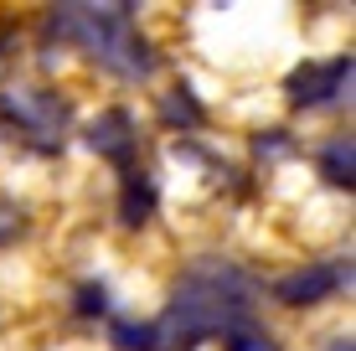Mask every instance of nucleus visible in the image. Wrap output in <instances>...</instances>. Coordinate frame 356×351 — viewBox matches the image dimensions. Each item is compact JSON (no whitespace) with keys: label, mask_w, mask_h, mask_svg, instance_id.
<instances>
[{"label":"nucleus","mask_w":356,"mask_h":351,"mask_svg":"<svg viewBox=\"0 0 356 351\" xmlns=\"http://www.w3.org/2000/svg\"><path fill=\"white\" fill-rule=\"evenodd\" d=\"M238 325H248V284L238 279L232 269H196L186 284L176 289L170 300V316L155 325V346H170V351H186L196 346L202 336L222 331L232 336Z\"/></svg>","instance_id":"1"},{"label":"nucleus","mask_w":356,"mask_h":351,"mask_svg":"<svg viewBox=\"0 0 356 351\" xmlns=\"http://www.w3.org/2000/svg\"><path fill=\"white\" fill-rule=\"evenodd\" d=\"M52 26L78 36L93 63H104L119 78H145L150 72V42L134 31L129 6H63L52 16Z\"/></svg>","instance_id":"2"},{"label":"nucleus","mask_w":356,"mask_h":351,"mask_svg":"<svg viewBox=\"0 0 356 351\" xmlns=\"http://www.w3.org/2000/svg\"><path fill=\"white\" fill-rule=\"evenodd\" d=\"M0 119H16V129L26 140H36L42 150L63 145V129H67V104L47 88H10L0 93Z\"/></svg>","instance_id":"3"},{"label":"nucleus","mask_w":356,"mask_h":351,"mask_svg":"<svg viewBox=\"0 0 356 351\" xmlns=\"http://www.w3.org/2000/svg\"><path fill=\"white\" fill-rule=\"evenodd\" d=\"M351 88V57H336V63H310L289 72V99L294 104H325L336 93Z\"/></svg>","instance_id":"4"},{"label":"nucleus","mask_w":356,"mask_h":351,"mask_svg":"<svg viewBox=\"0 0 356 351\" xmlns=\"http://www.w3.org/2000/svg\"><path fill=\"white\" fill-rule=\"evenodd\" d=\"M336 284H341V274L330 269V263H310V269L284 274V279L274 284V295L284 300V305H315V300H325Z\"/></svg>","instance_id":"5"},{"label":"nucleus","mask_w":356,"mask_h":351,"mask_svg":"<svg viewBox=\"0 0 356 351\" xmlns=\"http://www.w3.org/2000/svg\"><path fill=\"white\" fill-rule=\"evenodd\" d=\"M88 145H93L98 155H108V161H129V150H134V124H129V114H124V108L98 114L93 124H88Z\"/></svg>","instance_id":"6"},{"label":"nucleus","mask_w":356,"mask_h":351,"mask_svg":"<svg viewBox=\"0 0 356 351\" xmlns=\"http://www.w3.org/2000/svg\"><path fill=\"white\" fill-rule=\"evenodd\" d=\"M150 212H155V186H150V176H145V171H129V181H124V222H129V227H145V222H150Z\"/></svg>","instance_id":"7"},{"label":"nucleus","mask_w":356,"mask_h":351,"mask_svg":"<svg viewBox=\"0 0 356 351\" xmlns=\"http://www.w3.org/2000/svg\"><path fill=\"white\" fill-rule=\"evenodd\" d=\"M325 181H336V186H351V181H356V155H351V140H336V145H330V150H325Z\"/></svg>","instance_id":"8"},{"label":"nucleus","mask_w":356,"mask_h":351,"mask_svg":"<svg viewBox=\"0 0 356 351\" xmlns=\"http://www.w3.org/2000/svg\"><path fill=\"white\" fill-rule=\"evenodd\" d=\"M114 346L119 351H161L155 346V325H114Z\"/></svg>","instance_id":"9"},{"label":"nucleus","mask_w":356,"mask_h":351,"mask_svg":"<svg viewBox=\"0 0 356 351\" xmlns=\"http://www.w3.org/2000/svg\"><path fill=\"white\" fill-rule=\"evenodd\" d=\"M161 114L170 119V124H202V108H196L191 99H186V88H176L170 99L161 104Z\"/></svg>","instance_id":"10"},{"label":"nucleus","mask_w":356,"mask_h":351,"mask_svg":"<svg viewBox=\"0 0 356 351\" xmlns=\"http://www.w3.org/2000/svg\"><path fill=\"white\" fill-rule=\"evenodd\" d=\"M227 351H279V341H268L264 331H248V325H238V331L227 336Z\"/></svg>","instance_id":"11"},{"label":"nucleus","mask_w":356,"mask_h":351,"mask_svg":"<svg viewBox=\"0 0 356 351\" xmlns=\"http://www.w3.org/2000/svg\"><path fill=\"white\" fill-rule=\"evenodd\" d=\"M21 227H26V222H21V212L10 207V202H0V243H10V238H16Z\"/></svg>","instance_id":"12"},{"label":"nucleus","mask_w":356,"mask_h":351,"mask_svg":"<svg viewBox=\"0 0 356 351\" xmlns=\"http://www.w3.org/2000/svg\"><path fill=\"white\" fill-rule=\"evenodd\" d=\"M108 300H104V289H93V284H83V295H78V310L83 316H98V310H104Z\"/></svg>","instance_id":"13"},{"label":"nucleus","mask_w":356,"mask_h":351,"mask_svg":"<svg viewBox=\"0 0 356 351\" xmlns=\"http://www.w3.org/2000/svg\"><path fill=\"white\" fill-rule=\"evenodd\" d=\"M330 351H351V341H336V346H330Z\"/></svg>","instance_id":"14"}]
</instances>
